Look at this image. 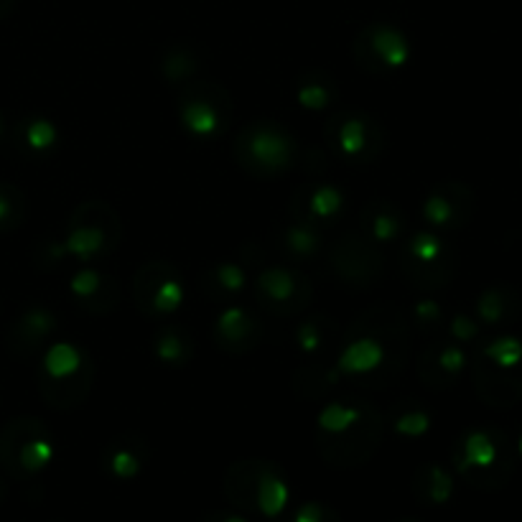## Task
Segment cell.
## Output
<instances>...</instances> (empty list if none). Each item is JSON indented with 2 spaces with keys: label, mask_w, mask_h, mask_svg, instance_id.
I'll use <instances>...</instances> for the list:
<instances>
[{
  "label": "cell",
  "mask_w": 522,
  "mask_h": 522,
  "mask_svg": "<svg viewBox=\"0 0 522 522\" xmlns=\"http://www.w3.org/2000/svg\"><path fill=\"white\" fill-rule=\"evenodd\" d=\"M380 255L372 250L360 237H347V242H339L337 250L332 253V263L339 276L349 278L352 283L375 281L380 276Z\"/></svg>",
  "instance_id": "obj_13"
},
{
  "label": "cell",
  "mask_w": 522,
  "mask_h": 522,
  "mask_svg": "<svg viewBox=\"0 0 522 522\" xmlns=\"http://www.w3.org/2000/svg\"><path fill=\"white\" fill-rule=\"evenodd\" d=\"M225 494L237 510L273 520L286 510L288 482L270 461H237L225 474Z\"/></svg>",
  "instance_id": "obj_4"
},
{
  "label": "cell",
  "mask_w": 522,
  "mask_h": 522,
  "mask_svg": "<svg viewBox=\"0 0 522 522\" xmlns=\"http://www.w3.org/2000/svg\"><path fill=\"white\" fill-rule=\"evenodd\" d=\"M8 212H11V204H8L6 197H0V222L8 217Z\"/></svg>",
  "instance_id": "obj_27"
},
{
  "label": "cell",
  "mask_w": 522,
  "mask_h": 522,
  "mask_svg": "<svg viewBox=\"0 0 522 522\" xmlns=\"http://www.w3.org/2000/svg\"><path fill=\"white\" fill-rule=\"evenodd\" d=\"M403 268L418 286L444 288L454 278L456 253L441 237L418 235L408 245Z\"/></svg>",
  "instance_id": "obj_7"
},
{
  "label": "cell",
  "mask_w": 522,
  "mask_h": 522,
  "mask_svg": "<svg viewBox=\"0 0 522 522\" xmlns=\"http://www.w3.org/2000/svg\"><path fill=\"white\" fill-rule=\"evenodd\" d=\"M413 494L426 505H444L454 494V479L441 466L426 464L413 477Z\"/></svg>",
  "instance_id": "obj_16"
},
{
  "label": "cell",
  "mask_w": 522,
  "mask_h": 522,
  "mask_svg": "<svg viewBox=\"0 0 522 522\" xmlns=\"http://www.w3.org/2000/svg\"><path fill=\"white\" fill-rule=\"evenodd\" d=\"M326 141L332 143L334 151L347 156L349 161H362V158L375 156L382 143V135L367 115L344 113L326 125Z\"/></svg>",
  "instance_id": "obj_8"
},
{
  "label": "cell",
  "mask_w": 522,
  "mask_h": 522,
  "mask_svg": "<svg viewBox=\"0 0 522 522\" xmlns=\"http://www.w3.org/2000/svg\"><path fill=\"white\" fill-rule=\"evenodd\" d=\"M479 321L472 319V316H456L454 321H451V337H454V342L464 344V342H474V339L479 337Z\"/></svg>",
  "instance_id": "obj_24"
},
{
  "label": "cell",
  "mask_w": 522,
  "mask_h": 522,
  "mask_svg": "<svg viewBox=\"0 0 522 522\" xmlns=\"http://www.w3.org/2000/svg\"><path fill=\"white\" fill-rule=\"evenodd\" d=\"M382 418L372 405L337 403L319 418V451L332 466H360L375 454Z\"/></svg>",
  "instance_id": "obj_1"
},
{
  "label": "cell",
  "mask_w": 522,
  "mask_h": 522,
  "mask_svg": "<svg viewBox=\"0 0 522 522\" xmlns=\"http://www.w3.org/2000/svg\"><path fill=\"white\" fill-rule=\"evenodd\" d=\"M474 207H477V197L474 191L459 181H449L441 184L428 194L426 204H423V214L433 227H444V230H459L472 219Z\"/></svg>",
  "instance_id": "obj_10"
},
{
  "label": "cell",
  "mask_w": 522,
  "mask_h": 522,
  "mask_svg": "<svg viewBox=\"0 0 522 522\" xmlns=\"http://www.w3.org/2000/svg\"><path fill=\"white\" fill-rule=\"evenodd\" d=\"M522 314V293L510 283H494L477 298V321L482 326L515 324Z\"/></svg>",
  "instance_id": "obj_14"
},
{
  "label": "cell",
  "mask_w": 522,
  "mask_h": 522,
  "mask_svg": "<svg viewBox=\"0 0 522 522\" xmlns=\"http://www.w3.org/2000/svg\"><path fill=\"white\" fill-rule=\"evenodd\" d=\"M51 456L54 446L41 421H13V426L0 436V461L16 477L41 472Z\"/></svg>",
  "instance_id": "obj_5"
},
{
  "label": "cell",
  "mask_w": 522,
  "mask_h": 522,
  "mask_svg": "<svg viewBox=\"0 0 522 522\" xmlns=\"http://www.w3.org/2000/svg\"><path fill=\"white\" fill-rule=\"evenodd\" d=\"M515 449H517V456H520V459H522V428H520V436H517V444H515Z\"/></svg>",
  "instance_id": "obj_28"
},
{
  "label": "cell",
  "mask_w": 522,
  "mask_h": 522,
  "mask_svg": "<svg viewBox=\"0 0 522 522\" xmlns=\"http://www.w3.org/2000/svg\"><path fill=\"white\" fill-rule=\"evenodd\" d=\"M342 204V197H339L337 191L326 189V186H319V189L311 194V209H314V217H332L334 212L339 209Z\"/></svg>",
  "instance_id": "obj_23"
},
{
  "label": "cell",
  "mask_w": 522,
  "mask_h": 522,
  "mask_svg": "<svg viewBox=\"0 0 522 522\" xmlns=\"http://www.w3.org/2000/svg\"><path fill=\"white\" fill-rule=\"evenodd\" d=\"M474 388L489 408H512L522 400V339L497 337L474 357Z\"/></svg>",
  "instance_id": "obj_3"
},
{
  "label": "cell",
  "mask_w": 522,
  "mask_h": 522,
  "mask_svg": "<svg viewBox=\"0 0 522 522\" xmlns=\"http://www.w3.org/2000/svg\"><path fill=\"white\" fill-rule=\"evenodd\" d=\"M403 522H416V520H403Z\"/></svg>",
  "instance_id": "obj_29"
},
{
  "label": "cell",
  "mask_w": 522,
  "mask_h": 522,
  "mask_svg": "<svg viewBox=\"0 0 522 522\" xmlns=\"http://www.w3.org/2000/svg\"><path fill=\"white\" fill-rule=\"evenodd\" d=\"M184 123L189 125L191 133L197 135H214L227 123L230 107L225 97H219V90L209 85H197L184 95Z\"/></svg>",
  "instance_id": "obj_11"
},
{
  "label": "cell",
  "mask_w": 522,
  "mask_h": 522,
  "mask_svg": "<svg viewBox=\"0 0 522 522\" xmlns=\"http://www.w3.org/2000/svg\"><path fill=\"white\" fill-rule=\"evenodd\" d=\"M29 143L34 148H44L49 146V143H54V128H51L49 123H44V120H36L34 125L29 128Z\"/></svg>",
  "instance_id": "obj_25"
},
{
  "label": "cell",
  "mask_w": 522,
  "mask_h": 522,
  "mask_svg": "<svg viewBox=\"0 0 522 522\" xmlns=\"http://www.w3.org/2000/svg\"><path fill=\"white\" fill-rule=\"evenodd\" d=\"M451 459L469 487L497 492L507 487L515 474L517 449L502 428L474 426L456 438Z\"/></svg>",
  "instance_id": "obj_2"
},
{
  "label": "cell",
  "mask_w": 522,
  "mask_h": 522,
  "mask_svg": "<svg viewBox=\"0 0 522 522\" xmlns=\"http://www.w3.org/2000/svg\"><path fill=\"white\" fill-rule=\"evenodd\" d=\"M276 522H342V517L337 515V510L321 505V502H306V505L296 507L291 515H278L273 517Z\"/></svg>",
  "instance_id": "obj_22"
},
{
  "label": "cell",
  "mask_w": 522,
  "mask_h": 522,
  "mask_svg": "<svg viewBox=\"0 0 522 522\" xmlns=\"http://www.w3.org/2000/svg\"><path fill=\"white\" fill-rule=\"evenodd\" d=\"M135 296L148 316H166L181 304V278L169 265L148 263L135 276Z\"/></svg>",
  "instance_id": "obj_9"
},
{
  "label": "cell",
  "mask_w": 522,
  "mask_h": 522,
  "mask_svg": "<svg viewBox=\"0 0 522 522\" xmlns=\"http://www.w3.org/2000/svg\"><path fill=\"white\" fill-rule=\"evenodd\" d=\"M242 166L253 174H276L291 163L293 143L281 128L270 123H255L242 133L237 143Z\"/></svg>",
  "instance_id": "obj_6"
},
{
  "label": "cell",
  "mask_w": 522,
  "mask_h": 522,
  "mask_svg": "<svg viewBox=\"0 0 522 522\" xmlns=\"http://www.w3.org/2000/svg\"><path fill=\"white\" fill-rule=\"evenodd\" d=\"M107 466H110V472L120 479L135 477L143 466L141 449H138V444H115L113 451L107 454Z\"/></svg>",
  "instance_id": "obj_19"
},
{
  "label": "cell",
  "mask_w": 522,
  "mask_h": 522,
  "mask_svg": "<svg viewBox=\"0 0 522 522\" xmlns=\"http://www.w3.org/2000/svg\"><path fill=\"white\" fill-rule=\"evenodd\" d=\"M156 349L158 354H161L163 360L171 362V365H184L186 360H189L191 354V344L189 339L184 337V332H179V329H163L161 337L156 339Z\"/></svg>",
  "instance_id": "obj_21"
},
{
  "label": "cell",
  "mask_w": 522,
  "mask_h": 522,
  "mask_svg": "<svg viewBox=\"0 0 522 522\" xmlns=\"http://www.w3.org/2000/svg\"><path fill=\"white\" fill-rule=\"evenodd\" d=\"M219 329H222V344H230V342H250L253 344L255 339V324L253 319L240 309H232L227 311L222 319H219Z\"/></svg>",
  "instance_id": "obj_20"
},
{
  "label": "cell",
  "mask_w": 522,
  "mask_h": 522,
  "mask_svg": "<svg viewBox=\"0 0 522 522\" xmlns=\"http://www.w3.org/2000/svg\"><path fill=\"white\" fill-rule=\"evenodd\" d=\"M365 36L367 41H370L372 59H377L375 72H385V69L390 67H398V64H403L405 57H408L405 39L398 31L388 29V26H377V29H372L370 34Z\"/></svg>",
  "instance_id": "obj_17"
},
{
  "label": "cell",
  "mask_w": 522,
  "mask_h": 522,
  "mask_svg": "<svg viewBox=\"0 0 522 522\" xmlns=\"http://www.w3.org/2000/svg\"><path fill=\"white\" fill-rule=\"evenodd\" d=\"M362 227L370 230V235L375 240L382 242H390L403 232L405 222H403V214L388 202H372L370 207L365 209V217H362Z\"/></svg>",
  "instance_id": "obj_18"
},
{
  "label": "cell",
  "mask_w": 522,
  "mask_h": 522,
  "mask_svg": "<svg viewBox=\"0 0 522 522\" xmlns=\"http://www.w3.org/2000/svg\"><path fill=\"white\" fill-rule=\"evenodd\" d=\"M466 367V352L459 342H438L421 354V377L428 388H451Z\"/></svg>",
  "instance_id": "obj_12"
},
{
  "label": "cell",
  "mask_w": 522,
  "mask_h": 522,
  "mask_svg": "<svg viewBox=\"0 0 522 522\" xmlns=\"http://www.w3.org/2000/svg\"><path fill=\"white\" fill-rule=\"evenodd\" d=\"M301 286H304V278L291 276L288 270L281 268L268 270L258 278V291L263 293L265 304L276 306V309L286 304H291V311L301 309L309 301V293H301Z\"/></svg>",
  "instance_id": "obj_15"
},
{
  "label": "cell",
  "mask_w": 522,
  "mask_h": 522,
  "mask_svg": "<svg viewBox=\"0 0 522 522\" xmlns=\"http://www.w3.org/2000/svg\"><path fill=\"white\" fill-rule=\"evenodd\" d=\"M199 522H247L245 517L235 515V512H207Z\"/></svg>",
  "instance_id": "obj_26"
}]
</instances>
